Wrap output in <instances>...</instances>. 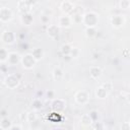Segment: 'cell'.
I'll list each match as a JSON object with an SVG mask.
<instances>
[{
  "instance_id": "19",
  "label": "cell",
  "mask_w": 130,
  "mask_h": 130,
  "mask_svg": "<svg viewBox=\"0 0 130 130\" xmlns=\"http://www.w3.org/2000/svg\"><path fill=\"white\" fill-rule=\"evenodd\" d=\"M91 122H92V119L90 118L89 114H85V115H83V116L81 117V123H82L83 125L88 126V125L91 124Z\"/></svg>"
},
{
  "instance_id": "9",
  "label": "cell",
  "mask_w": 130,
  "mask_h": 130,
  "mask_svg": "<svg viewBox=\"0 0 130 130\" xmlns=\"http://www.w3.org/2000/svg\"><path fill=\"white\" fill-rule=\"evenodd\" d=\"M1 39H2V41H3L5 44H12V43L14 42V40H15V36H14L13 32L6 30V31H4V32L2 34Z\"/></svg>"
},
{
  "instance_id": "27",
  "label": "cell",
  "mask_w": 130,
  "mask_h": 130,
  "mask_svg": "<svg viewBox=\"0 0 130 130\" xmlns=\"http://www.w3.org/2000/svg\"><path fill=\"white\" fill-rule=\"evenodd\" d=\"M47 95H48V98L53 99V98H54V91H52V90H48V91H47Z\"/></svg>"
},
{
  "instance_id": "14",
  "label": "cell",
  "mask_w": 130,
  "mask_h": 130,
  "mask_svg": "<svg viewBox=\"0 0 130 130\" xmlns=\"http://www.w3.org/2000/svg\"><path fill=\"white\" fill-rule=\"evenodd\" d=\"M12 127V124H11V121L8 119V118H3L1 121H0V128L3 129V130H9L11 129Z\"/></svg>"
},
{
  "instance_id": "15",
  "label": "cell",
  "mask_w": 130,
  "mask_h": 130,
  "mask_svg": "<svg viewBox=\"0 0 130 130\" xmlns=\"http://www.w3.org/2000/svg\"><path fill=\"white\" fill-rule=\"evenodd\" d=\"M30 54L32 55V57L35 58L36 61H39V60H41V59L43 58V56H44V51H43L41 48H36Z\"/></svg>"
},
{
  "instance_id": "7",
  "label": "cell",
  "mask_w": 130,
  "mask_h": 130,
  "mask_svg": "<svg viewBox=\"0 0 130 130\" xmlns=\"http://www.w3.org/2000/svg\"><path fill=\"white\" fill-rule=\"evenodd\" d=\"M75 101L78 103V104H81V105H84L88 102V94L84 91V90H80L78 91L76 94H75Z\"/></svg>"
},
{
  "instance_id": "10",
  "label": "cell",
  "mask_w": 130,
  "mask_h": 130,
  "mask_svg": "<svg viewBox=\"0 0 130 130\" xmlns=\"http://www.w3.org/2000/svg\"><path fill=\"white\" fill-rule=\"evenodd\" d=\"M65 105H66V103H65L64 100H62V99H56V100H54L53 103H52V108H53L54 110L60 112V111H62V110L64 109Z\"/></svg>"
},
{
  "instance_id": "17",
  "label": "cell",
  "mask_w": 130,
  "mask_h": 130,
  "mask_svg": "<svg viewBox=\"0 0 130 130\" xmlns=\"http://www.w3.org/2000/svg\"><path fill=\"white\" fill-rule=\"evenodd\" d=\"M95 94H96V96H98L99 99H105V98L107 96L108 92H107V90H106L103 86H100V87L96 88V90H95Z\"/></svg>"
},
{
  "instance_id": "23",
  "label": "cell",
  "mask_w": 130,
  "mask_h": 130,
  "mask_svg": "<svg viewBox=\"0 0 130 130\" xmlns=\"http://www.w3.org/2000/svg\"><path fill=\"white\" fill-rule=\"evenodd\" d=\"M120 6H121V8H124V9H127V8H129V5H130V1H128V0H122V1H120Z\"/></svg>"
},
{
  "instance_id": "1",
  "label": "cell",
  "mask_w": 130,
  "mask_h": 130,
  "mask_svg": "<svg viewBox=\"0 0 130 130\" xmlns=\"http://www.w3.org/2000/svg\"><path fill=\"white\" fill-rule=\"evenodd\" d=\"M98 21H99V15L93 11L86 12L85 14L82 15V22L83 24H85L86 27H94Z\"/></svg>"
},
{
  "instance_id": "28",
  "label": "cell",
  "mask_w": 130,
  "mask_h": 130,
  "mask_svg": "<svg viewBox=\"0 0 130 130\" xmlns=\"http://www.w3.org/2000/svg\"><path fill=\"white\" fill-rule=\"evenodd\" d=\"M122 130H129V124L127 122L122 125Z\"/></svg>"
},
{
  "instance_id": "21",
  "label": "cell",
  "mask_w": 130,
  "mask_h": 130,
  "mask_svg": "<svg viewBox=\"0 0 130 130\" xmlns=\"http://www.w3.org/2000/svg\"><path fill=\"white\" fill-rule=\"evenodd\" d=\"M71 49H72V47H71L69 44H65V45H63V46L61 47V52H62L64 55H69L70 52H71Z\"/></svg>"
},
{
  "instance_id": "4",
  "label": "cell",
  "mask_w": 130,
  "mask_h": 130,
  "mask_svg": "<svg viewBox=\"0 0 130 130\" xmlns=\"http://www.w3.org/2000/svg\"><path fill=\"white\" fill-rule=\"evenodd\" d=\"M12 16H13V13L8 7L0 8V20L1 21H4V22L9 21V20H11Z\"/></svg>"
},
{
  "instance_id": "29",
  "label": "cell",
  "mask_w": 130,
  "mask_h": 130,
  "mask_svg": "<svg viewBox=\"0 0 130 130\" xmlns=\"http://www.w3.org/2000/svg\"><path fill=\"white\" fill-rule=\"evenodd\" d=\"M41 18H42V20H43V22H44V23H46L47 21H49V16H46V15H43V16H42Z\"/></svg>"
},
{
  "instance_id": "26",
  "label": "cell",
  "mask_w": 130,
  "mask_h": 130,
  "mask_svg": "<svg viewBox=\"0 0 130 130\" xmlns=\"http://www.w3.org/2000/svg\"><path fill=\"white\" fill-rule=\"evenodd\" d=\"M35 120H36V114L35 113H28L27 114V121L34 122Z\"/></svg>"
},
{
  "instance_id": "2",
  "label": "cell",
  "mask_w": 130,
  "mask_h": 130,
  "mask_svg": "<svg viewBox=\"0 0 130 130\" xmlns=\"http://www.w3.org/2000/svg\"><path fill=\"white\" fill-rule=\"evenodd\" d=\"M4 83H5V85H6L8 88L13 89V88H16V87L18 86V84H19V79L16 77V75H14V74H9V75H7V76L5 77Z\"/></svg>"
},
{
  "instance_id": "24",
  "label": "cell",
  "mask_w": 130,
  "mask_h": 130,
  "mask_svg": "<svg viewBox=\"0 0 130 130\" xmlns=\"http://www.w3.org/2000/svg\"><path fill=\"white\" fill-rule=\"evenodd\" d=\"M78 53H79V51H78V49L77 48H72L71 49V52H70V56H71V58H76L77 56H78Z\"/></svg>"
},
{
  "instance_id": "12",
  "label": "cell",
  "mask_w": 130,
  "mask_h": 130,
  "mask_svg": "<svg viewBox=\"0 0 130 130\" xmlns=\"http://www.w3.org/2000/svg\"><path fill=\"white\" fill-rule=\"evenodd\" d=\"M89 74L92 78H99L102 75V69L99 66H91L89 69Z\"/></svg>"
},
{
  "instance_id": "3",
  "label": "cell",
  "mask_w": 130,
  "mask_h": 130,
  "mask_svg": "<svg viewBox=\"0 0 130 130\" xmlns=\"http://www.w3.org/2000/svg\"><path fill=\"white\" fill-rule=\"evenodd\" d=\"M20 61H21V63H22V66L25 68V69H31L34 66H35V64H36V60H35V58L32 57V55L31 54H26V55H24L21 59H20Z\"/></svg>"
},
{
  "instance_id": "18",
  "label": "cell",
  "mask_w": 130,
  "mask_h": 130,
  "mask_svg": "<svg viewBox=\"0 0 130 130\" xmlns=\"http://www.w3.org/2000/svg\"><path fill=\"white\" fill-rule=\"evenodd\" d=\"M8 51L5 48H0V61L1 62H5L7 61L8 58Z\"/></svg>"
},
{
  "instance_id": "13",
  "label": "cell",
  "mask_w": 130,
  "mask_h": 130,
  "mask_svg": "<svg viewBox=\"0 0 130 130\" xmlns=\"http://www.w3.org/2000/svg\"><path fill=\"white\" fill-rule=\"evenodd\" d=\"M124 23V17H122L121 15H115L112 17V24L113 26L119 27Z\"/></svg>"
},
{
  "instance_id": "5",
  "label": "cell",
  "mask_w": 130,
  "mask_h": 130,
  "mask_svg": "<svg viewBox=\"0 0 130 130\" xmlns=\"http://www.w3.org/2000/svg\"><path fill=\"white\" fill-rule=\"evenodd\" d=\"M71 24H72V19H71L70 15L64 14V15L60 16L58 19V25L61 27H70Z\"/></svg>"
},
{
  "instance_id": "8",
  "label": "cell",
  "mask_w": 130,
  "mask_h": 130,
  "mask_svg": "<svg viewBox=\"0 0 130 130\" xmlns=\"http://www.w3.org/2000/svg\"><path fill=\"white\" fill-rule=\"evenodd\" d=\"M20 61V57L16 52H10L8 54V58H7V63L11 66L16 65L18 62Z\"/></svg>"
},
{
  "instance_id": "22",
  "label": "cell",
  "mask_w": 130,
  "mask_h": 130,
  "mask_svg": "<svg viewBox=\"0 0 130 130\" xmlns=\"http://www.w3.org/2000/svg\"><path fill=\"white\" fill-rule=\"evenodd\" d=\"M31 105H32V108L34 109H40L42 107V102H41V100L36 99V100H34V102H32Z\"/></svg>"
},
{
  "instance_id": "20",
  "label": "cell",
  "mask_w": 130,
  "mask_h": 130,
  "mask_svg": "<svg viewBox=\"0 0 130 130\" xmlns=\"http://www.w3.org/2000/svg\"><path fill=\"white\" fill-rule=\"evenodd\" d=\"M53 75H54L55 79H60V78H62V76H63V71H62V69H61L60 67H56V68L54 69V71H53Z\"/></svg>"
},
{
  "instance_id": "6",
  "label": "cell",
  "mask_w": 130,
  "mask_h": 130,
  "mask_svg": "<svg viewBox=\"0 0 130 130\" xmlns=\"http://www.w3.org/2000/svg\"><path fill=\"white\" fill-rule=\"evenodd\" d=\"M74 7L75 6H74L73 2H71V1H63L61 3V9L67 15H70L74 11Z\"/></svg>"
},
{
  "instance_id": "16",
  "label": "cell",
  "mask_w": 130,
  "mask_h": 130,
  "mask_svg": "<svg viewBox=\"0 0 130 130\" xmlns=\"http://www.w3.org/2000/svg\"><path fill=\"white\" fill-rule=\"evenodd\" d=\"M21 21L25 24V25H29L32 22V15L27 12V13H23L21 15Z\"/></svg>"
},
{
  "instance_id": "11",
  "label": "cell",
  "mask_w": 130,
  "mask_h": 130,
  "mask_svg": "<svg viewBox=\"0 0 130 130\" xmlns=\"http://www.w3.org/2000/svg\"><path fill=\"white\" fill-rule=\"evenodd\" d=\"M58 34H59V27H58V25H56V24L49 25V27H48V35L51 38H57Z\"/></svg>"
},
{
  "instance_id": "25",
  "label": "cell",
  "mask_w": 130,
  "mask_h": 130,
  "mask_svg": "<svg viewBox=\"0 0 130 130\" xmlns=\"http://www.w3.org/2000/svg\"><path fill=\"white\" fill-rule=\"evenodd\" d=\"M85 31H86V35L88 37H91L94 35V27H87Z\"/></svg>"
}]
</instances>
